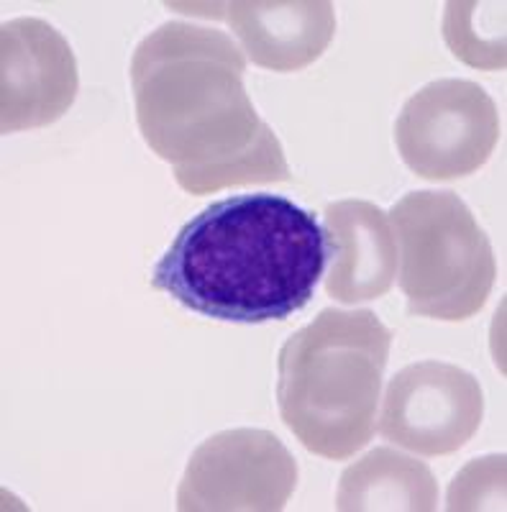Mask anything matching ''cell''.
<instances>
[{"label":"cell","mask_w":507,"mask_h":512,"mask_svg":"<svg viewBox=\"0 0 507 512\" xmlns=\"http://www.w3.org/2000/svg\"><path fill=\"white\" fill-rule=\"evenodd\" d=\"M195 16L226 18L251 62L272 72L310 67L331 47L336 11L328 0H234Z\"/></svg>","instance_id":"9c48e42d"},{"label":"cell","mask_w":507,"mask_h":512,"mask_svg":"<svg viewBox=\"0 0 507 512\" xmlns=\"http://www.w3.org/2000/svg\"><path fill=\"white\" fill-rule=\"evenodd\" d=\"M390 221L408 313L446 323L474 318L495 287L497 262L469 205L449 190L408 192Z\"/></svg>","instance_id":"277c9868"},{"label":"cell","mask_w":507,"mask_h":512,"mask_svg":"<svg viewBox=\"0 0 507 512\" xmlns=\"http://www.w3.org/2000/svg\"><path fill=\"white\" fill-rule=\"evenodd\" d=\"M0 131L18 134L59 121L80 90L70 41L44 18H13L0 29Z\"/></svg>","instance_id":"ba28073f"},{"label":"cell","mask_w":507,"mask_h":512,"mask_svg":"<svg viewBox=\"0 0 507 512\" xmlns=\"http://www.w3.org/2000/svg\"><path fill=\"white\" fill-rule=\"evenodd\" d=\"M328 259L326 295L356 305L379 300L397 277V239L390 213L369 200H338L323 216Z\"/></svg>","instance_id":"30bf717a"},{"label":"cell","mask_w":507,"mask_h":512,"mask_svg":"<svg viewBox=\"0 0 507 512\" xmlns=\"http://www.w3.org/2000/svg\"><path fill=\"white\" fill-rule=\"evenodd\" d=\"M246 57L228 34L167 21L131 59L136 123L190 195L290 182L285 149L244 88Z\"/></svg>","instance_id":"6da1fadb"},{"label":"cell","mask_w":507,"mask_h":512,"mask_svg":"<svg viewBox=\"0 0 507 512\" xmlns=\"http://www.w3.org/2000/svg\"><path fill=\"white\" fill-rule=\"evenodd\" d=\"M326 262V233L310 210L246 192L210 203L177 231L152 287L203 318L259 326L300 313Z\"/></svg>","instance_id":"7a4b0ae2"},{"label":"cell","mask_w":507,"mask_h":512,"mask_svg":"<svg viewBox=\"0 0 507 512\" xmlns=\"http://www.w3.org/2000/svg\"><path fill=\"white\" fill-rule=\"evenodd\" d=\"M500 141V113L472 80H433L408 98L395 144L420 180L451 182L479 172Z\"/></svg>","instance_id":"5b68a950"},{"label":"cell","mask_w":507,"mask_h":512,"mask_svg":"<svg viewBox=\"0 0 507 512\" xmlns=\"http://www.w3.org/2000/svg\"><path fill=\"white\" fill-rule=\"evenodd\" d=\"M451 54L477 70H505V3L451 0L443 16Z\"/></svg>","instance_id":"7c38bea8"},{"label":"cell","mask_w":507,"mask_h":512,"mask_svg":"<svg viewBox=\"0 0 507 512\" xmlns=\"http://www.w3.org/2000/svg\"><path fill=\"white\" fill-rule=\"evenodd\" d=\"M298 461L262 428H234L205 438L177 487L180 512H277L298 487Z\"/></svg>","instance_id":"8992f818"},{"label":"cell","mask_w":507,"mask_h":512,"mask_svg":"<svg viewBox=\"0 0 507 512\" xmlns=\"http://www.w3.org/2000/svg\"><path fill=\"white\" fill-rule=\"evenodd\" d=\"M436 507L438 482L428 464L390 446L369 451L338 479L336 510L341 512H431Z\"/></svg>","instance_id":"8fae6325"},{"label":"cell","mask_w":507,"mask_h":512,"mask_svg":"<svg viewBox=\"0 0 507 512\" xmlns=\"http://www.w3.org/2000/svg\"><path fill=\"white\" fill-rule=\"evenodd\" d=\"M392 333L372 310L326 308L277 356V408L310 454L346 461L377 433Z\"/></svg>","instance_id":"3957f363"},{"label":"cell","mask_w":507,"mask_h":512,"mask_svg":"<svg viewBox=\"0 0 507 512\" xmlns=\"http://www.w3.org/2000/svg\"><path fill=\"white\" fill-rule=\"evenodd\" d=\"M482 418L479 379L449 361L426 359L390 379L379 433L418 456H449L472 441Z\"/></svg>","instance_id":"52a82bcc"}]
</instances>
